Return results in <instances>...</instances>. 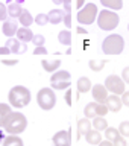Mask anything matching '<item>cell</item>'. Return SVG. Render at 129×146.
<instances>
[{
	"label": "cell",
	"instance_id": "obj_21",
	"mask_svg": "<svg viewBox=\"0 0 129 146\" xmlns=\"http://www.w3.org/2000/svg\"><path fill=\"white\" fill-rule=\"evenodd\" d=\"M70 72L67 70H56L55 73H52L50 76V82H61V81H70Z\"/></svg>",
	"mask_w": 129,
	"mask_h": 146
},
{
	"label": "cell",
	"instance_id": "obj_46",
	"mask_svg": "<svg viewBox=\"0 0 129 146\" xmlns=\"http://www.w3.org/2000/svg\"><path fill=\"white\" fill-rule=\"evenodd\" d=\"M5 137H6V132L3 131V128H0V143L5 140Z\"/></svg>",
	"mask_w": 129,
	"mask_h": 146
},
{
	"label": "cell",
	"instance_id": "obj_4",
	"mask_svg": "<svg viewBox=\"0 0 129 146\" xmlns=\"http://www.w3.org/2000/svg\"><path fill=\"white\" fill-rule=\"evenodd\" d=\"M118 18L117 12H112L109 9H103V11H99L97 14V25L102 31H114L118 26Z\"/></svg>",
	"mask_w": 129,
	"mask_h": 146
},
{
	"label": "cell",
	"instance_id": "obj_31",
	"mask_svg": "<svg viewBox=\"0 0 129 146\" xmlns=\"http://www.w3.org/2000/svg\"><path fill=\"white\" fill-rule=\"evenodd\" d=\"M117 129H118V132H120L122 137H125V139H126V137H129V122L128 120L122 122L120 126H118Z\"/></svg>",
	"mask_w": 129,
	"mask_h": 146
},
{
	"label": "cell",
	"instance_id": "obj_3",
	"mask_svg": "<svg viewBox=\"0 0 129 146\" xmlns=\"http://www.w3.org/2000/svg\"><path fill=\"white\" fill-rule=\"evenodd\" d=\"M123 49H125V40L118 34L108 35L102 43V50L105 55H120Z\"/></svg>",
	"mask_w": 129,
	"mask_h": 146
},
{
	"label": "cell",
	"instance_id": "obj_37",
	"mask_svg": "<svg viewBox=\"0 0 129 146\" xmlns=\"http://www.w3.org/2000/svg\"><path fill=\"white\" fill-rule=\"evenodd\" d=\"M64 25L67 27H71V12H65L64 14V18H62Z\"/></svg>",
	"mask_w": 129,
	"mask_h": 146
},
{
	"label": "cell",
	"instance_id": "obj_14",
	"mask_svg": "<svg viewBox=\"0 0 129 146\" xmlns=\"http://www.w3.org/2000/svg\"><path fill=\"white\" fill-rule=\"evenodd\" d=\"M85 140H87V143H90V145H93V146H97L100 141L103 140V134L91 128V129L85 134Z\"/></svg>",
	"mask_w": 129,
	"mask_h": 146
},
{
	"label": "cell",
	"instance_id": "obj_47",
	"mask_svg": "<svg viewBox=\"0 0 129 146\" xmlns=\"http://www.w3.org/2000/svg\"><path fill=\"white\" fill-rule=\"evenodd\" d=\"M76 32H77V34H85V35L88 34V31H87V29H84V27H81V26L76 29Z\"/></svg>",
	"mask_w": 129,
	"mask_h": 146
},
{
	"label": "cell",
	"instance_id": "obj_18",
	"mask_svg": "<svg viewBox=\"0 0 129 146\" xmlns=\"http://www.w3.org/2000/svg\"><path fill=\"white\" fill-rule=\"evenodd\" d=\"M2 146H24L21 137L15 134H8L5 137V140L2 141Z\"/></svg>",
	"mask_w": 129,
	"mask_h": 146
},
{
	"label": "cell",
	"instance_id": "obj_38",
	"mask_svg": "<svg viewBox=\"0 0 129 146\" xmlns=\"http://www.w3.org/2000/svg\"><path fill=\"white\" fill-rule=\"evenodd\" d=\"M122 79L125 81V84L129 85V67H125L122 72Z\"/></svg>",
	"mask_w": 129,
	"mask_h": 146
},
{
	"label": "cell",
	"instance_id": "obj_43",
	"mask_svg": "<svg viewBox=\"0 0 129 146\" xmlns=\"http://www.w3.org/2000/svg\"><path fill=\"white\" fill-rule=\"evenodd\" d=\"M11 53V50H9L6 46H5V47H0V55H9Z\"/></svg>",
	"mask_w": 129,
	"mask_h": 146
},
{
	"label": "cell",
	"instance_id": "obj_29",
	"mask_svg": "<svg viewBox=\"0 0 129 146\" xmlns=\"http://www.w3.org/2000/svg\"><path fill=\"white\" fill-rule=\"evenodd\" d=\"M58 41L64 46H70L71 44V32L70 31H61L58 34Z\"/></svg>",
	"mask_w": 129,
	"mask_h": 146
},
{
	"label": "cell",
	"instance_id": "obj_51",
	"mask_svg": "<svg viewBox=\"0 0 129 146\" xmlns=\"http://www.w3.org/2000/svg\"><path fill=\"white\" fill-rule=\"evenodd\" d=\"M128 146H129V145H128Z\"/></svg>",
	"mask_w": 129,
	"mask_h": 146
},
{
	"label": "cell",
	"instance_id": "obj_34",
	"mask_svg": "<svg viewBox=\"0 0 129 146\" xmlns=\"http://www.w3.org/2000/svg\"><path fill=\"white\" fill-rule=\"evenodd\" d=\"M8 17V6L5 3H0V21H5Z\"/></svg>",
	"mask_w": 129,
	"mask_h": 146
},
{
	"label": "cell",
	"instance_id": "obj_41",
	"mask_svg": "<svg viewBox=\"0 0 129 146\" xmlns=\"http://www.w3.org/2000/svg\"><path fill=\"white\" fill-rule=\"evenodd\" d=\"M65 102L68 107H71L73 105V100H71V90L70 88H67V93H65Z\"/></svg>",
	"mask_w": 129,
	"mask_h": 146
},
{
	"label": "cell",
	"instance_id": "obj_35",
	"mask_svg": "<svg viewBox=\"0 0 129 146\" xmlns=\"http://www.w3.org/2000/svg\"><path fill=\"white\" fill-rule=\"evenodd\" d=\"M112 146H128L126 143V140H125V137H122V135H118L116 140L112 141Z\"/></svg>",
	"mask_w": 129,
	"mask_h": 146
},
{
	"label": "cell",
	"instance_id": "obj_1",
	"mask_svg": "<svg viewBox=\"0 0 129 146\" xmlns=\"http://www.w3.org/2000/svg\"><path fill=\"white\" fill-rule=\"evenodd\" d=\"M30 99H32L30 90L26 88L24 85H14L8 93V102L15 110H21V108L27 107Z\"/></svg>",
	"mask_w": 129,
	"mask_h": 146
},
{
	"label": "cell",
	"instance_id": "obj_30",
	"mask_svg": "<svg viewBox=\"0 0 129 146\" xmlns=\"http://www.w3.org/2000/svg\"><path fill=\"white\" fill-rule=\"evenodd\" d=\"M71 82L70 81H61V82H50V88L52 90H67L70 88Z\"/></svg>",
	"mask_w": 129,
	"mask_h": 146
},
{
	"label": "cell",
	"instance_id": "obj_32",
	"mask_svg": "<svg viewBox=\"0 0 129 146\" xmlns=\"http://www.w3.org/2000/svg\"><path fill=\"white\" fill-rule=\"evenodd\" d=\"M34 21L36 23L38 26H44V25H47L49 23V18H47V14H44V12H41L38 14L35 18H34Z\"/></svg>",
	"mask_w": 129,
	"mask_h": 146
},
{
	"label": "cell",
	"instance_id": "obj_11",
	"mask_svg": "<svg viewBox=\"0 0 129 146\" xmlns=\"http://www.w3.org/2000/svg\"><path fill=\"white\" fill-rule=\"evenodd\" d=\"M18 31V23L15 21V18H6L3 21V26H2V32L9 38H12L14 35L17 34Z\"/></svg>",
	"mask_w": 129,
	"mask_h": 146
},
{
	"label": "cell",
	"instance_id": "obj_20",
	"mask_svg": "<svg viewBox=\"0 0 129 146\" xmlns=\"http://www.w3.org/2000/svg\"><path fill=\"white\" fill-rule=\"evenodd\" d=\"M84 116L87 119H90V120H93L94 117H97V102H90V104H87L85 105V108H84Z\"/></svg>",
	"mask_w": 129,
	"mask_h": 146
},
{
	"label": "cell",
	"instance_id": "obj_16",
	"mask_svg": "<svg viewBox=\"0 0 129 146\" xmlns=\"http://www.w3.org/2000/svg\"><path fill=\"white\" fill-rule=\"evenodd\" d=\"M64 9H52L49 14H47V18H49V23L50 25H59L64 18Z\"/></svg>",
	"mask_w": 129,
	"mask_h": 146
},
{
	"label": "cell",
	"instance_id": "obj_5",
	"mask_svg": "<svg viewBox=\"0 0 129 146\" xmlns=\"http://www.w3.org/2000/svg\"><path fill=\"white\" fill-rule=\"evenodd\" d=\"M36 104H38V107L41 110H44V111L53 110L55 105H56V94H55V91L52 88H49V87L41 88L38 93H36Z\"/></svg>",
	"mask_w": 129,
	"mask_h": 146
},
{
	"label": "cell",
	"instance_id": "obj_39",
	"mask_svg": "<svg viewBox=\"0 0 129 146\" xmlns=\"http://www.w3.org/2000/svg\"><path fill=\"white\" fill-rule=\"evenodd\" d=\"M64 12H71V0H62Z\"/></svg>",
	"mask_w": 129,
	"mask_h": 146
},
{
	"label": "cell",
	"instance_id": "obj_23",
	"mask_svg": "<svg viewBox=\"0 0 129 146\" xmlns=\"http://www.w3.org/2000/svg\"><path fill=\"white\" fill-rule=\"evenodd\" d=\"M100 3L109 11H120L123 8V0H100Z\"/></svg>",
	"mask_w": 129,
	"mask_h": 146
},
{
	"label": "cell",
	"instance_id": "obj_40",
	"mask_svg": "<svg viewBox=\"0 0 129 146\" xmlns=\"http://www.w3.org/2000/svg\"><path fill=\"white\" fill-rule=\"evenodd\" d=\"M122 104L126 105V107H129V91H125V93L122 94Z\"/></svg>",
	"mask_w": 129,
	"mask_h": 146
},
{
	"label": "cell",
	"instance_id": "obj_25",
	"mask_svg": "<svg viewBox=\"0 0 129 146\" xmlns=\"http://www.w3.org/2000/svg\"><path fill=\"white\" fill-rule=\"evenodd\" d=\"M91 126H93V129H96V131L103 132L108 128V122L105 120V117H94L93 120H91Z\"/></svg>",
	"mask_w": 129,
	"mask_h": 146
},
{
	"label": "cell",
	"instance_id": "obj_22",
	"mask_svg": "<svg viewBox=\"0 0 129 146\" xmlns=\"http://www.w3.org/2000/svg\"><path fill=\"white\" fill-rule=\"evenodd\" d=\"M12 113V107L9 104H0V128H3L6 119Z\"/></svg>",
	"mask_w": 129,
	"mask_h": 146
},
{
	"label": "cell",
	"instance_id": "obj_10",
	"mask_svg": "<svg viewBox=\"0 0 129 146\" xmlns=\"http://www.w3.org/2000/svg\"><path fill=\"white\" fill-rule=\"evenodd\" d=\"M6 47L11 50V53H18V55H21V53H26V50H27V44L24 43H20L17 38H8L6 41Z\"/></svg>",
	"mask_w": 129,
	"mask_h": 146
},
{
	"label": "cell",
	"instance_id": "obj_15",
	"mask_svg": "<svg viewBox=\"0 0 129 146\" xmlns=\"http://www.w3.org/2000/svg\"><path fill=\"white\" fill-rule=\"evenodd\" d=\"M91 120L90 119H81V120H77V139H81V137H84L87 132H88L91 129Z\"/></svg>",
	"mask_w": 129,
	"mask_h": 146
},
{
	"label": "cell",
	"instance_id": "obj_2",
	"mask_svg": "<svg viewBox=\"0 0 129 146\" xmlns=\"http://www.w3.org/2000/svg\"><path fill=\"white\" fill-rule=\"evenodd\" d=\"M27 128V117L20 111H12L9 114V117L6 119L3 125V131L6 134H21L24 132V129Z\"/></svg>",
	"mask_w": 129,
	"mask_h": 146
},
{
	"label": "cell",
	"instance_id": "obj_42",
	"mask_svg": "<svg viewBox=\"0 0 129 146\" xmlns=\"http://www.w3.org/2000/svg\"><path fill=\"white\" fill-rule=\"evenodd\" d=\"M2 64H3V66H17L18 59H3Z\"/></svg>",
	"mask_w": 129,
	"mask_h": 146
},
{
	"label": "cell",
	"instance_id": "obj_9",
	"mask_svg": "<svg viewBox=\"0 0 129 146\" xmlns=\"http://www.w3.org/2000/svg\"><path fill=\"white\" fill-rule=\"evenodd\" d=\"M91 94H93V99L94 102L97 104H105L107 102V98H108V90L105 88V85L102 84H96L91 87Z\"/></svg>",
	"mask_w": 129,
	"mask_h": 146
},
{
	"label": "cell",
	"instance_id": "obj_33",
	"mask_svg": "<svg viewBox=\"0 0 129 146\" xmlns=\"http://www.w3.org/2000/svg\"><path fill=\"white\" fill-rule=\"evenodd\" d=\"M44 41H46V38L41 34L34 35V38H32V43L35 44V47H38V46H44Z\"/></svg>",
	"mask_w": 129,
	"mask_h": 146
},
{
	"label": "cell",
	"instance_id": "obj_7",
	"mask_svg": "<svg viewBox=\"0 0 129 146\" xmlns=\"http://www.w3.org/2000/svg\"><path fill=\"white\" fill-rule=\"evenodd\" d=\"M103 85H105V88L108 90L109 94L122 96V94L126 91L125 81H123L120 76H117V75H109L107 79H105V84H103Z\"/></svg>",
	"mask_w": 129,
	"mask_h": 146
},
{
	"label": "cell",
	"instance_id": "obj_24",
	"mask_svg": "<svg viewBox=\"0 0 129 146\" xmlns=\"http://www.w3.org/2000/svg\"><path fill=\"white\" fill-rule=\"evenodd\" d=\"M34 23V17L30 15V12L27 9H23L21 15L18 17V25H21L23 27H29Z\"/></svg>",
	"mask_w": 129,
	"mask_h": 146
},
{
	"label": "cell",
	"instance_id": "obj_19",
	"mask_svg": "<svg viewBox=\"0 0 129 146\" xmlns=\"http://www.w3.org/2000/svg\"><path fill=\"white\" fill-rule=\"evenodd\" d=\"M76 85H77V93H88V91H91V87H93V84H91V81L88 79V78H85V76H82L77 79L76 82Z\"/></svg>",
	"mask_w": 129,
	"mask_h": 146
},
{
	"label": "cell",
	"instance_id": "obj_8",
	"mask_svg": "<svg viewBox=\"0 0 129 146\" xmlns=\"http://www.w3.org/2000/svg\"><path fill=\"white\" fill-rule=\"evenodd\" d=\"M53 146H71V132L70 129L58 131L56 134L52 137Z\"/></svg>",
	"mask_w": 129,
	"mask_h": 146
},
{
	"label": "cell",
	"instance_id": "obj_6",
	"mask_svg": "<svg viewBox=\"0 0 129 146\" xmlns=\"http://www.w3.org/2000/svg\"><path fill=\"white\" fill-rule=\"evenodd\" d=\"M97 6L94 3H87L77 12V21L81 25H93L94 20L97 18Z\"/></svg>",
	"mask_w": 129,
	"mask_h": 146
},
{
	"label": "cell",
	"instance_id": "obj_27",
	"mask_svg": "<svg viewBox=\"0 0 129 146\" xmlns=\"http://www.w3.org/2000/svg\"><path fill=\"white\" fill-rule=\"evenodd\" d=\"M105 64H107V61H103V59H90V61H88L90 68L93 72H96V73L102 72L103 67H105Z\"/></svg>",
	"mask_w": 129,
	"mask_h": 146
},
{
	"label": "cell",
	"instance_id": "obj_50",
	"mask_svg": "<svg viewBox=\"0 0 129 146\" xmlns=\"http://www.w3.org/2000/svg\"><path fill=\"white\" fill-rule=\"evenodd\" d=\"M128 29H129V26H128Z\"/></svg>",
	"mask_w": 129,
	"mask_h": 146
},
{
	"label": "cell",
	"instance_id": "obj_12",
	"mask_svg": "<svg viewBox=\"0 0 129 146\" xmlns=\"http://www.w3.org/2000/svg\"><path fill=\"white\" fill-rule=\"evenodd\" d=\"M105 105H107L108 111H111V113H118V111L122 110V105H123V104H122L120 96H117V94H108Z\"/></svg>",
	"mask_w": 129,
	"mask_h": 146
},
{
	"label": "cell",
	"instance_id": "obj_44",
	"mask_svg": "<svg viewBox=\"0 0 129 146\" xmlns=\"http://www.w3.org/2000/svg\"><path fill=\"white\" fill-rule=\"evenodd\" d=\"M97 146H112V143H111V141H108V140H102Z\"/></svg>",
	"mask_w": 129,
	"mask_h": 146
},
{
	"label": "cell",
	"instance_id": "obj_13",
	"mask_svg": "<svg viewBox=\"0 0 129 146\" xmlns=\"http://www.w3.org/2000/svg\"><path fill=\"white\" fill-rule=\"evenodd\" d=\"M34 35L35 34L29 29V27H18V31H17V34H15L17 40L20 41V43H24V44H27L29 41H32Z\"/></svg>",
	"mask_w": 129,
	"mask_h": 146
},
{
	"label": "cell",
	"instance_id": "obj_49",
	"mask_svg": "<svg viewBox=\"0 0 129 146\" xmlns=\"http://www.w3.org/2000/svg\"><path fill=\"white\" fill-rule=\"evenodd\" d=\"M52 2H53L55 5H58V6H59V5H62V0H52Z\"/></svg>",
	"mask_w": 129,
	"mask_h": 146
},
{
	"label": "cell",
	"instance_id": "obj_48",
	"mask_svg": "<svg viewBox=\"0 0 129 146\" xmlns=\"http://www.w3.org/2000/svg\"><path fill=\"white\" fill-rule=\"evenodd\" d=\"M6 3H18V5H23L24 3V0H6Z\"/></svg>",
	"mask_w": 129,
	"mask_h": 146
},
{
	"label": "cell",
	"instance_id": "obj_45",
	"mask_svg": "<svg viewBox=\"0 0 129 146\" xmlns=\"http://www.w3.org/2000/svg\"><path fill=\"white\" fill-rule=\"evenodd\" d=\"M84 5H85V0H76V8L77 9H81Z\"/></svg>",
	"mask_w": 129,
	"mask_h": 146
},
{
	"label": "cell",
	"instance_id": "obj_36",
	"mask_svg": "<svg viewBox=\"0 0 129 146\" xmlns=\"http://www.w3.org/2000/svg\"><path fill=\"white\" fill-rule=\"evenodd\" d=\"M49 53V50L44 47V46H38V47H35L34 49V55L36 56V55H47Z\"/></svg>",
	"mask_w": 129,
	"mask_h": 146
},
{
	"label": "cell",
	"instance_id": "obj_28",
	"mask_svg": "<svg viewBox=\"0 0 129 146\" xmlns=\"http://www.w3.org/2000/svg\"><path fill=\"white\" fill-rule=\"evenodd\" d=\"M103 132H105V134H103V135H105V140L111 141V143H112V141L117 139L118 135H120V132H118L117 128H112V126H108V128H107V129H105Z\"/></svg>",
	"mask_w": 129,
	"mask_h": 146
},
{
	"label": "cell",
	"instance_id": "obj_17",
	"mask_svg": "<svg viewBox=\"0 0 129 146\" xmlns=\"http://www.w3.org/2000/svg\"><path fill=\"white\" fill-rule=\"evenodd\" d=\"M41 66H43V68L47 73H55L56 70H59V67H61V61H59V59H52V61L43 59V61H41Z\"/></svg>",
	"mask_w": 129,
	"mask_h": 146
},
{
	"label": "cell",
	"instance_id": "obj_26",
	"mask_svg": "<svg viewBox=\"0 0 129 146\" xmlns=\"http://www.w3.org/2000/svg\"><path fill=\"white\" fill-rule=\"evenodd\" d=\"M23 12V6L18 3H9L8 5V15L11 18H18Z\"/></svg>",
	"mask_w": 129,
	"mask_h": 146
}]
</instances>
